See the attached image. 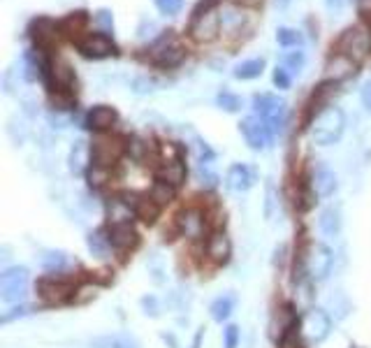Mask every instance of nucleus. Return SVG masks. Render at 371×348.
<instances>
[{
  "mask_svg": "<svg viewBox=\"0 0 371 348\" xmlns=\"http://www.w3.org/2000/svg\"><path fill=\"white\" fill-rule=\"evenodd\" d=\"M302 330L309 337V341L320 344V341L327 339L329 332H332V320H329V316L323 309H314L302 318Z\"/></svg>",
  "mask_w": 371,
  "mask_h": 348,
  "instance_id": "9d476101",
  "label": "nucleus"
},
{
  "mask_svg": "<svg viewBox=\"0 0 371 348\" xmlns=\"http://www.w3.org/2000/svg\"><path fill=\"white\" fill-rule=\"evenodd\" d=\"M218 105H221L223 110H228V112H237L242 107V100L237 96H232V93H228V91H223L221 96H218Z\"/></svg>",
  "mask_w": 371,
  "mask_h": 348,
  "instance_id": "c756f323",
  "label": "nucleus"
},
{
  "mask_svg": "<svg viewBox=\"0 0 371 348\" xmlns=\"http://www.w3.org/2000/svg\"><path fill=\"white\" fill-rule=\"evenodd\" d=\"M30 35L39 49H46V46H51V42L56 40V24L44 17L35 19V21L30 24Z\"/></svg>",
  "mask_w": 371,
  "mask_h": 348,
  "instance_id": "4468645a",
  "label": "nucleus"
},
{
  "mask_svg": "<svg viewBox=\"0 0 371 348\" xmlns=\"http://www.w3.org/2000/svg\"><path fill=\"white\" fill-rule=\"evenodd\" d=\"M355 65H357V63L350 61L348 56H343V53L336 51L334 58H329L327 72H329V77H332L334 82H339V79H346V77L353 75V72H355Z\"/></svg>",
  "mask_w": 371,
  "mask_h": 348,
  "instance_id": "a211bd4d",
  "label": "nucleus"
},
{
  "mask_svg": "<svg viewBox=\"0 0 371 348\" xmlns=\"http://www.w3.org/2000/svg\"><path fill=\"white\" fill-rule=\"evenodd\" d=\"M237 3L244 8H257V5H262V0H237Z\"/></svg>",
  "mask_w": 371,
  "mask_h": 348,
  "instance_id": "c9c22d12",
  "label": "nucleus"
},
{
  "mask_svg": "<svg viewBox=\"0 0 371 348\" xmlns=\"http://www.w3.org/2000/svg\"><path fill=\"white\" fill-rule=\"evenodd\" d=\"M121 153V146L111 139H100V142L93 144V163L96 165H111Z\"/></svg>",
  "mask_w": 371,
  "mask_h": 348,
  "instance_id": "dca6fc26",
  "label": "nucleus"
},
{
  "mask_svg": "<svg viewBox=\"0 0 371 348\" xmlns=\"http://www.w3.org/2000/svg\"><path fill=\"white\" fill-rule=\"evenodd\" d=\"M77 46L86 58H105V56L116 53L114 40H111L107 33H91V35L79 40Z\"/></svg>",
  "mask_w": 371,
  "mask_h": 348,
  "instance_id": "1a4fd4ad",
  "label": "nucleus"
},
{
  "mask_svg": "<svg viewBox=\"0 0 371 348\" xmlns=\"http://www.w3.org/2000/svg\"><path fill=\"white\" fill-rule=\"evenodd\" d=\"M318 227H320L323 235L327 237H334L341 232V214L339 209H334V207H329V209H325L320 214V218H318Z\"/></svg>",
  "mask_w": 371,
  "mask_h": 348,
  "instance_id": "aec40b11",
  "label": "nucleus"
},
{
  "mask_svg": "<svg viewBox=\"0 0 371 348\" xmlns=\"http://www.w3.org/2000/svg\"><path fill=\"white\" fill-rule=\"evenodd\" d=\"M290 82H293V75L283 68V65H276V70H274V84L278 86V89H288Z\"/></svg>",
  "mask_w": 371,
  "mask_h": 348,
  "instance_id": "2f4dec72",
  "label": "nucleus"
},
{
  "mask_svg": "<svg viewBox=\"0 0 371 348\" xmlns=\"http://www.w3.org/2000/svg\"><path fill=\"white\" fill-rule=\"evenodd\" d=\"M137 242L135 230L130 227V223H116L109 232V244L116 246V249H128Z\"/></svg>",
  "mask_w": 371,
  "mask_h": 348,
  "instance_id": "6ab92c4d",
  "label": "nucleus"
},
{
  "mask_svg": "<svg viewBox=\"0 0 371 348\" xmlns=\"http://www.w3.org/2000/svg\"><path fill=\"white\" fill-rule=\"evenodd\" d=\"M332 265H334V253L327 244L318 242V244L311 246V251L307 256V272H309L311 279L314 281L327 279L329 272H332Z\"/></svg>",
  "mask_w": 371,
  "mask_h": 348,
  "instance_id": "0eeeda50",
  "label": "nucleus"
},
{
  "mask_svg": "<svg viewBox=\"0 0 371 348\" xmlns=\"http://www.w3.org/2000/svg\"><path fill=\"white\" fill-rule=\"evenodd\" d=\"M253 110L257 116L269 125L271 135L274 137L281 135L288 121V107L281 98L271 96V93H260V96L253 98Z\"/></svg>",
  "mask_w": 371,
  "mask_h": 348,
  "instance_id": "f03ea898",
  "label": "nucleus"
},
{
  "mask_svg": "<svg viewBox=\"0 0 371 348\" xmlns=\"http://www.w3.org/2000/svg\"><path fill=\"white\" fill-rule=\"evenodd\" d=\"M86 21H89V17H86V12H72V15H68L61 21V33H65V35H70V37H75V35H79V33L84 31V26H86Z\"/></svg>",
  "mask_w": 371,
  "mask_h": 348,
  "instance_id": "393cba45",
  "label": "nucleus"
},
{
  "mask_svg": "<svg viewBox=\"0 0 371 348\" xmlns=\"http://www.w3.org/2000/svg\"><path fill=\"white\" fill-rule=\"evenodd\" d=\"M360 98H362L364 110H367V112L371 114V79H367V82L362 84V93H360Z\"/></svg>",
  "mask_w": 371,
  "mask_h": 348,
  "instance_id": "72a5a7b5",
  "label": "nucleus"
},
{
  "mask_svg": "<svg viewBox=\"0 0 371 348\" xmlns=\"http://www.w3.org/2000/svg\"><path fill=\"white\" fill-rule=\"evenodd\" d=\"M207 253L216 260V263H225V260H228V256H230V242H228V237L221 235V232L211 235L209 242H207Z\"/></svg>",
  "mask_w": 371,
  "mask_h": 348,
  "instance_id": "412c9836",
  "label": "nucleus"
},
{
  "mask_svg": "<svg viewBox=\"0 0 371 348\" xmlns=\"http://www.w3.org/2000/svg\"><path fill=\"white\" fill-rule=\"evenodd\" d=\"M369 46H371L369 33H364L362 28L353 26V28L343 31V35L339 37V42H336V51L343 53V56H348L353 63H362L369 53Z\"/></svg>",
  "mask_w": 371,
  "mask_h": 348,
  "instance_id": "39448f33",
  "label": "nucleus"
},
{
  "mask_svg": "<svg viewBox=\"0 0 371 348\" xmlns=\"http://www.w3.org/2000/svg\"><path fill=\"white\" fill-rule=\"evenodd\" d=\"M179 225L186 232V237H202L204 232V216L197 209H188L179 216Z\"/></svg>",
  "mask_w": 371,
  "mask_h": 348,
  "instance_id": "f3484780",
  "label": "nucleus"
},
{
  "mask_svg": "<svg viewBox=\"0 0 371 348\" xmlns=\"http://www.w3.org/2000/svg\"><path fill=\"white\" fill-rule=\"evenodd\" d=\"M186 177V167L183 163H179V160H170V163H165V167L161 172H158V179L170 186H179L183 182Z\"/></svg>",
  "mask_w": 371,
  "mask_h": 348,
  "instance_id": "5701e85b",
  "label": "nucleus"
},
{
  "mask_svg": "<svg viewBox=\"0 0 371 348\" xmlns=\"http://www.w3.org/2000/svg\"><path fill=\"white\" fill-rule=\"evenodd\" d=\"M304 51L302 49H297V51H288V53H283V58H281V65L286 68L290 75H300L302 72V68H304Z\"/></svg>",
  "mask_w": 371,
  "mask_h": 348,
  "instance_id": "cd10ccee",
  "label": "nucleus"
},
{
  "mask_svg": "<svg viewBox=\"0 0 371 348\" xmlns=\"http://www.w3.org/2000/svg\"><path fill=\"white\" fill-rule=\"evenodd\" d=\"M264 70V61L262 58H248V61H242L239 65H235V75L237 79H255L260 77Z\"/></svg>",
  "mask_w": 371,
  "mask_h": 348,
  "instance_id": "b1692460",
  "label": "nucleus"
},
{
  "mask_svg": "<svg viewBox=\"0 0 371 348\" xmlns=\"http://www.w3.org/2000/svg\"><path fill=\"white\" fill-rule=\"evenodd\" d=\"M346 3H348V0H325V5H327V10H334V12H339Z\"/></svg>",
  "mask_w": 371,
  "mask_h": 348,
  "instance_id": "f704fd0d",
  "label": "nucleus"
},
{
  "mask_svg": "<svg viewBox=\"0 0 371 348\" xmlns=\"http://www.w3.org/2000/svg\"><path fill=\"white\" fill-rule=\"evenodd\" d=\"M218 31H221V15L218 10L204 12V15H195L190 19V35H193L195 42L209 44L218 37Z\"/></svg>",
  "mask_w": 371,
  "mask_h": 348,
  "instance_id": "6e6552de",
  "label": "nucleus"
},
{
  "mask_svg": "<svg viewBox=\"0 0 371 348\" xmlns=\"http://www.w3.org/2000/svg\"><path fill=\"white\" fill-rule=\"evenodd\" d=\"M28 284H30V272L26 267H10L0 274V299L5 304H17L21 302L28 293Z\"/></svg>",
  "mask_w": 371,
  "mask_h": 348,
  "instance_id": "20e7f679",
  "label": "nucleus"
},
{
  "mask_svg": "<svg viewBox=\"0 0 371 348\" xmlns=\"http://www.w3.org/2000/svg\"><path fill=\"white\" fill-rule=\"evenodd\" d=\"M311 186H314L318 198H329L336 191V174L334 170H329L327 165H318L314 170V179H311Z\"/></svg>",
  "mask_w": 371,
  "mask_h": 348,
  "instance_id": "f8f14e48",
  "label": "nucleus"
},
{
  "mask_svg": "<svg viewBox=\"0 0 371 348\" xmlns=\"http://www.w3.org/2000/svg\"><path fill=\"white\" fill-rule=\"evenodd\" d=\"M288 3H290V0H278V5H281V8H286Z\"/></svg>",
  "mask_w": 371,
  "mask_h": 348,
  "instance_id": "e433bc0d",
  "label": "nucleus"
},
{
  "mask_svg": "<svg viewBox=\"0 0 371 348\" xmlns=\"http://www.w3.org/2000/svg\"><path fill=\"white\" fill-rule=\"evenodd\" d=\"M223 346L225 348H237L239 346V330L235 325H228L223 330Z\"/></svg>",
  "mask_w": 371,
  "mask_h": 348,
  "instance_id": "7c9ffc66",
  "label": "nucleus"
},
{
  "mask_svg": "<svg viewBox=\"0 0 371 348\" xmlns=\"http://www.w3.org/2000/svg\"><path fill=\"white\" fill-rule=\"evenodd\" d=\"M225 184L235 193H246L248 189H253V184H255L253 167H248L244 163H235L228 170V174H225Z\"/></svg>",
  "mask_w": 371,
  "mask_h": 348,
  "instance_id": "9b49d317",
  "label": "nucleus"
},
{
  "mask_svg": "<svg viewBox=\"0 0 371 348\" xmlns=\"http://www.w3.org/2000/svg\"><path fill=\"white\" fill-rule=\"evenodd\" d=\"M149 58H151V63L158 65V68H177V65L186 58V49L177 40L174 33L168 31L149 46Z\"/></svg>",
  "mask_w": 371,
  "mask_h": 348,
  "instance_id": "7ed1b4c3",
  "label": "nucleus"
},
{
  "mask_svg": "<svg viewBox=\"0 0 371 348\" xmlns=\"http://www.w3.org/2000/svg\"><path fill=\"white\" fill-rule=\"evenodd\" d=\"M209 311H211V318H214L216 323H223V320H228L232 316V311H235V297L232 295L216 297L214 302H211Z\"/></svg>",
  "mask_w": 371,
  "mask_h": 348,
  "instance_id": "4be33fe9",
  "label": "nucleus"
},
{
  "mask_svg": "<svg viewBox=\"0 0 371 348\" xmlns=\"http://www.w3.org/2000/svg\"><path fill=\"white\" fill-rule=\"evenodd\" d=\"M276 42L281 46H286V49H297V46L304 44V37H302V33L295 28H278Z\"/></svg>",
  "mask_w": 371,
  "mask_h": 348,
  "instance_id": "bb28decb",
  "label": "nucleus"
},
{
  "mask_svg": "<svg viewBox=\"0 0 371 348\" xmlns=\"http://www.w3.org/2000/svg\"><path fill=\"white\" fill-rule=\"evenodd\" d=\"M154 5L165 17H177L183 10V0H154Z\"/></svg>",
  "mask_w": 371,
  "mask_h": 348,
  "instance_id": "c85d7f7f",
  "label": "nucleus"
},
{
  "mask_svg": "<svg viewBox=\"0 0 371 348\" xmlns=\"http://www.w3.org/2000/svg\"><path fill=\"white\" fill-rule=\"evenodd\" d=\"M346 130V114L334 105H325L320 112L311 119L309 135L318 146H329L339 142Z\"/></svg>",
  "mask_w": 371,
  "mask_h": 348,
  "instance_id": "f257e3e1",
  "label": "nucleus"
},
{
  "mask_svg": "<svg viewBox=\"0 0 371 348\" xmlns=\"http://www.w3.org/2000/svg\"><path fill=\"white\" fill-rule=\"evenodd\" d=\"M242 135L244 139H246V144L251 146L253 151H264L271 146V139H274V135H271L269 125L262 121L257 114H251V116H246L239 125Z\"/></svg>",
  "mask_w": 371,
  "mask_h": 348,
  "instance_id": "423d86ee",
  "label": "nucleus"
},
{
  "mask_svg": "<svg viewBox=\"0 0 371 348\" xmlns=\"http://www.w3.org/2000/svg\"><path fill=\"white\" fill-rule=\"evenodd\" d=\"M42 263H44V267L46 270H61V267L65 265V256L63 253H46V256L42 258Z\"/></svg>",
  "mask_w": 371,
  "mask_h": 348,
  "instance_id": "473e14b6",
  "label": "nucleus"
},
{
  "mask_svg": "<svg viewBox=\"0 0 371 348\" xmlns=\"http://www.w3.org/2000/svg\"><path fill=\"white\" fill-rule=\"evenodd\" d=\"M158 211H161V205H158L154 198H144L135 202V216L142 218L144 223H154Z\"/></svg>",
  "mask_w": 371,
  "mask_h": 348,
  "instance_id": "a878e982",
  "label": "nucleus"
},
{
  "mask_svg": "<svg viewBox=\"0 0 371 348\" xmlns=\"http://www.w3.org/2000/svg\"><path fill=\"white\" fill-rule=\"evenodd\" d=\"M116 119H118L116 110H111V107H107V105H98L89 112L86 123H89L91 130H107L116 123Z\"/></svg>",
  "mask_w": 371,
  "mask_h": 348,
  "instance_id": "ddd939ff",
  "label": "nucleus"
},
{
  "mask_svg": "<svg viewBox=\"0 0 371 348\" xmlns=\"http://www.w3.org/2000/svg\"><path fill=\"white\" fill-rule=\"evenodd\" d=\"M93 348H142L135 337L125 332H114V334H100L91 341Z\"/></svg>",
  "mask_w": 371,
  "mask_h": 348,
  "instance_id": "2eb2a0df",
  "label": "nucleus"
}]
</instances>
